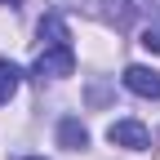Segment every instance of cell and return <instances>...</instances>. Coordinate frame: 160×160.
Returning a JSON list of instances; mask_svg holds the SVG:
<instances>
[{
  "label": "cell",
  "instance_id": "1",
  "mask_svg": "<svg viewBox=\"0 0 160 160\" xmlns=\"http://www.w3.org/2000/svg\"><path fill=\"white\" fill-rule=\"evenodd\" d=\"M71 71H76L71 45H45V49H40V58H36V76H40V80H62V76H71Z\"/></svg>",
  "mask_w": 160,
  "mask_h": 160
},
{
  "label": "cell",
  "instance_id": "2",
  "mask_svg": "<svg viewBox=\"0 0 160 160\" xmlns=\"http://www.w3.org/2000/svg\"><path fill=\"white\" fill-rule=\"evenodd\" d=\"M107 142L111 147H129V151H147L151 147V129L142 120H111L107 125Z\"/></svg>",
  "mask_w": 160,
  "mask_h": 160
},
{
  "label": "cell",
  "instance_id": "3",
  "mask_svg": "<svg viewBox=\"0 0 160 160\" xmlns=\"http://www.w3.org/2000/svg\"><path fill=\"white\" fill-rule=\"evenodd\" d=\"M125 89L138 98H160V71L151 67H125Z\"/></svg>",
  "mask_w": 160,
  "mask_h": 160
},
{
  "label": "cell",
  "instance_id": "4",
  "mask_svg": "<svg viewBox=\"0 0 160 160\" xmlns=\"http://www.w3.org/2000/svg\"><path fill=\"white\" fill-rule=\"evenodd\" d=\"M58 142L71 147V151H85V147H89V133H85V125H80L76 116H67L62 125H58Z\"/></svg>",
  "mask_w": 160,
  "mask_h": 160
},
{
  "label": "cell",
  "instance_id": "5",
  "mask_svg": "<svg viewBox=\"0 0 160 160\" xmlns=\"http://www.w3.org/2000/svg\"><path fill=\"white\" fill-rule=\"evenodd\" d=\"M40 40H45V45H71L67 22H62L58 13H45V18H40Z\"/></svg>",
  "mask_w": 160,
  "mask_h": 160
},
{
  "label": "cell",
  "instance_id": "6",
  "mask_svg": "<svg viewBox=\"0 0 160 160\" xmlns=\"http://www.w3.org/2000/svg\"><path fill=\"white\" fill-rule=\"evenodd\" d=\"M18 85H22V71H18L13 62H5V58H0V102H9V98L18 93Z\"/></svg>",
  "mask_w": 160,
  "mask_h": 160
},
{
  "label": "cell",
  "instance_id": "7",
  "mask_svg": "<svg viewBox=\"0 0 160 160\" xmlns=\"http://www.w3.org/2000/svg\"><path fill=\"white\" fill-rule=\"evenodd\" d=\"M138 45H142L147 53H160V27H147V31H142V40H138Z\"/></svg>",
  "mask_w": 160,
  "mask_h": 160
},
{
  "label": "cell",
  "instance_id": "8",
  "mask_svg": "<svg viewBox=\"0 0 160 160\" xmlns=\"http://www.w3.org/2000/svg\"><path fill=\"white\" fill-rule=\"evenodd\" d=\"M22 160H40V156H22Z\"/></svg>",
  "mask_w": 160,
  "mask_h": 160
},
{
  "label": "cell",
  "instance_id": "9",
  "mask_svg": "<svg viewBox=\"0 0 160 160\" xmlns=\"http://www.w3.org/2000/svg\"><path fill=\"white\" fill-rule=\"evenodd\" d=\"M0 5H13V0H0Z\"/></svg>",
  "mask_w": 160,
  "mask_h": 160
}]
</instances>
